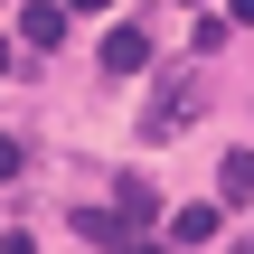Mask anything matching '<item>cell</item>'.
<instances>
[{"label":"cell","instance_id":"cell-5","mask_svg":"<svg viewBox=\"0 0 254 254\" xmlns=\"http://www.w3.org/2000/svg\"><path fill=\"white\" fill-rule=\"evenodd\" d=\"M19 38H28V47H66V9H57V0H47V9H28V19H19Z\"/></svg>","mask_w":254,"mask_h":254},{"label":"cell","instance_id":"cell-2","mask_svg":"<svg viewBox=\"0 0 254 254\" xmlns=\"http://www.w3.org/2000/svg\"><path fill=\"white\" fill-rule=\"evenodd\" d=\"M141 66H151V38L141 28H113L104 38V75H141Z\"/></svg>","mask_w":254,"mask_h":254},{"label":"cell","instance_id":"cell-9","mask_svg":"<svg viewBox=\"0 0 254 254\" xmlns=\"http://www.w3.org/2000/svg\"><path fill=\"white\" fill-rule=\"evenodd\" d=\"M226 19H245V28H254V0H226Z\"/></svg>","mask_w":254,"mask_h":254},{"label":"cell","instance_id":"cell-3","mask_svg":"<svg viewBox=\"0 0 254 254\" xmlns=\"http://www.w3.org/2000/svg\"><path fill=\"white\" fill-rule=\"evenodd\" d=\"M75 236H85V245H132L141 226H132L123 207H85V217H75Z\"/></svg>","mask_w":254,"mask_h":254},{"label":"cell","instance_id":"cell-10","mask_svg":"<svg viewBox=\"0 0 254 254\" xmlns=\"http://www.w3.org/2000/svg\"><path fill=\"white\" fill-rule=\"evenodd\" d=\"M75 9H113V0H75Z\"/></svg>","mask_w":254,"mask_h":254},{"label":"cell","instance_id":"cell-7","mask_svg":"<svg viewBox=\"0 0 254 254\" xmlns=\"http://www.w3.org/2000/svg\"><path fill=\"white\" fill-rule=\"evenodd\" d=\"M217 189H226V198H254V151H226V170H217Z\"/></svg>","mask_w":254,"mask_h":254},{"label":"cell","instance_id":"cell-8","mask_svg":"<svg viewBox=\"0 0 254 254\" xmlns=\"http://www.w3.org/2000/svg\"><path fill=\"white\" fill-rule=\"evenodd\" d=\"M19 160H28V151H19V141L0 132V179H19Z\"/></svg>","mask_w":254,"mask_h":254},{"label":"cell","instance_id":"cell-6","mask_svg":"<svg viewBox=\"0 0 254 254\" xmlns=\"http://www.w3.org/2000/svg\"><path fill=\"white\" fill-rule=\"evenodd\" d=\"M113 207H123L132 226H151V217H160V198H151V179H123V189H113Z\"/></svg>","mask_w":254,"mask_h":254},{"label":"cell","instance_id":"cell-1","mask_svg":"<svg viewBox=\"0 0 254 254\" xmlns=\"http://www.w3.org/2000/svg\"><path fill=\"white\" fill-rule=\"evenodd\" d=\"M198 113H207V66H179V75L151 85V104H141V141H179Z\"/></svg>","mask_w":254,"mask_h":254},{"label":"cell","instance_id":"cell-4","mask_svg":"<svg viewBox=\"0 0 254 254\" xmlns=\"http://www.w3.org/2000/svg\"><path fill=\"white\" fill-rule=\"evenodd\" d=\"M226 236V207H179L170 217V245H217Z\"/></svg>","mask_w":254,"mask_h":254},{"label":"cell","instance_id":"cell-11","mask_svg":"<svg viewBox=\"0 0 254 254\" xmlns=\"http://www.w3.org/2000/svg\"><path fill=\"white\" fill-rule=\"evenodd\" d=\"M0 66H9V47H0Z\"/></svg>","mask_w":254,"mask_h":254}]
</instances>
